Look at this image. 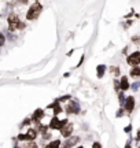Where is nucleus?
<instances>
[{
	"label": "nucleus",
	"instance_id": "1",
	"mask_svg": "<svg viewBox=\"0 0 140 148\" xmlns=\"http://www.w3.org/2000/svg\"><path fill=\"white\" fill-rule=\"evenodd\" d=\"M7 22H8V30L10 32H14L16 29H25V23L19 21L16 14H10L7 18Z\"/></svg>",
	"mask_w": 140,
	"mask_h": 148
},
{
	"label": "nucleus",
	"instance_id": "2",
	"mask_svg": "<svg viewBox=\"0 0 140 148\" xmlns=\"http://www.w3.org/2000/svg\"><path fill=\"white\" fill-rule=\"evenodd\" d=\"M41 11H43V5L40 4V3H33V5L29 8L26 14V19L27 21H34V19H37L38 15L41 14Z\"/></svg>",
	"mask_w": 140,
	"mask_h": 148
},
{
	"label": "nucleus",
	"instance_id": "3",
	"mask_svg": "<svg viewBox=\"0 0 140 148\" xmlns=\"http://www.w3.org/2000/svg\"><path fill=\"white\" fill-rule=\"evenodd\" d=\"M66 123H69V121H67V119L59 121V119H58V116L55 115L54 118L51 119V122H49V127H51V129H62Z\"/></svg>",
	"mask_w": 140,
	"mask_h": 148
},
{
	"label": "nucleus",
	"instance_id": "4",
	"mask_svg": "<svg viewBox=\"0 0 140 148\" xmlns=\"http://www.w3.org/2000/svg\"><path fill=\"white\" fill-rule=\"evenodd\" d=\"M126 62H128L129 66H137V64L140 63V52L136 51V52H132L130 55H128Z\"/></svg>",
	"mask_w": 140,
	"mask_h": 148
},
{
	"label": "nucleus",
	"instance_id": "5",
	"mask_svg": "<svg viewBox=\"0 0 140 148\" xmlns=\"http://www.w3.org/2000/svg\"><path fill=\"white\" fill-rule=\"evenodd\" d=\"M78 111H80V104L75 100L69 101V104L66 106V112L67 114H77Z\"/></svg>",
	"mask_w": 140,
	"mask_h": 148
},
{
	"label": "nucleus",
	"instance_id": "6",
	"mask_svg": "<svg viewBox=\"0 0 140 148\" xmlns=\"http://www.w3.org/2000/svg\"><path fill=\"white\" fill-rule=\"evenodd\" d=\"M71 132H73V123H66L65 126L60 129V133H62V136L63 137H70L71 136Z\"/></svg>",
	"mask_w": 140,
	"mask_h": 148
},
{
	"label": "nucleus",
	"instance_id": "7",
	"mask_svg": "<svg viewBox=\"0 0 140 148\" xmlns=\"http://www.w3.org/2000/svg\"><path fill=\"white\" fill-rule=\"evenodd\" d=\"M135 108V97L133 96H129V97H126V100H125V110L128 111V112H132Z\"/></svg>",
	"mask_w": 140,
	"mask_h": 148
},
{
	"label": "nucleus",
	"instance_id": "8",
	"mask_svg": "<svg viewBox=\"0 0 140 148\" xmlns=\"http://www.w3.org/2000/svg\"><path fill=\"white\" fill-rule=\"evenodd\" d=\"M80 141V137L78 136H73V137H70L69 140H66L65 141V144L62 145V148H71L74 144H77Z\"/></svg>",
	"mask_w": 140,
	"mask_h": 148
},
{
	"label": "nucleus",
	"instance_id": "9",
	"mask_svg": "<svg viewBox=\"0 0 140 148\" xmlns=\"http://www.w3.org/2000/svg\"><path fill=\"white\" fill-rule=\"evenodd\" d=\"M44 116V111L41 110V108H37V110L33 112L32 115V121L34 122V123H40V119Z\"/></svg>",
	"mask_w": 140,
	"mask_h": 148
},
{
	"label": "nucleus",
	"instance_id": "10",
	"mask_svg": "<svg viewBox=\"0 0 140 148\" xmlns=\"http://www.w3.org/2000/svg\"><path fill=\"white\" fill-rule=\"evenodd\" d=\"M59 103H60V101L55 100L54 103H51V104L48 106V108H52V110H54L55 115H58V114H60V112H62V107L59 106Z\"/></svg>",
	"mask_w": 140,
	"mask_h": 148
},
{
	"label": "nucleus",
	"instance_id": "11",
	"mask_svg": "<svg viewBox=\"0 0 140 148\" xmlns=\"http://www.w3.org/2000/svg\"><path fill=\"white\" fill-rule=\"evenodd\" d=\"M104 71H106V66L104 64H99L96 67V75L97 78H102L103 75H104Z\"/></svg>",
	"mask_w": 140,
	"mask_h": 148
},
{
	"label": "nucleus",
	"instance_id": "12",
	"mask_svg": "<svg viewBox=\"0 0 140 148\" xmlns=\"http://www.w3.org/2000/svg\"><path fill=\"white\" fill-rule=\"evenodd\" d=\"M119 81H121V90H122V92L129 89V82H128V78H126V77H122Z\"/></svg>",
	"mask_w": 140,
	"mask_h": 148
},
{
	"label": "nucleus",
	"instance_id": "13",
	"mask_svg": "<svg viewBox=\"0 0 140 148\" xmlns=\"http://www.w3.org/2000/svg\"><path fill=\"white\" fill-rule=\"evenodd\" d=\"M129 74L132 77H140V67L139 66H133V67L130 69Z\"/></svg>",
	"mask_w": 140,
	"mask_h": 148
},
{
	"label": "nucleus",
	"instance_id": "14",
	"mask_svg": "<svg viewBox=\"0 0 140 148\" xmlns=\"http://www.w3.org/2000/svg\"><path fill=\"white\" fill-rule=\"evenodd\" d=\"M27 136L30 137V141L34 140L36 136H37V130H34V129H29V130H27Z\"/></svg>",
	"mask_w": 140,
	"mask_h": 148
},
{
	"label": "nucleus",
	"instance_id": "15",
	"mask_svg": "<svg viewBox=\"0 0 140 148\" xmlns=\"http://www.w3.org/2000/svg\"><path fill=\"white\" fill-rule=\"evenodd\" d=\"M59 145H60V141L59 140H55V141H51L45 148H59Z\"/></svg>",
	"mask_w": 140,
	"mask_h": 148
},
{
	"label": "nucleus",
	"instance_id": "16",
	"mask_svg": "<svg viewBox=\"0 0 140 148\" xmlns=\"http://www.w3.org/2000/svg\"><path fill=\"white\" fill-rule=\"evenodd\" d=\"M118 100H119V104H125V96H124V93H122V90L118 93Z\"/></svg>",
	"mask_w": 140,
	"mask_h": 148
},
{
	"label": "nucleus",
	"instance_id": "17",
	"mask_svg": "<svg viewBox=\"0 0 140 148\" xmlns=\"http://www.w3.org/2000/svg\"><path fill=\"white\" fill-rule=\"evenodd\" d=\"M114 88H115V90H121V81L114 79Z\"/></svg>",
	"mask_w": 140,
	"mask_h": 148
},
{
	"label": "nucleus",
	"instance_id": "18",
	"mask_svg": "<svg viewBox=\"0 0 140 148\" xmlns=\"http://www.w3.org/2000/svg\"><path fill=\"white\" fill-rule=\"evenodd\" d=\"M110 71H111V73H114L115 75H119V69L117 67V66H114V67H110Z\"/></svg>",
	"mask_w": 140,
	"mask_h": 148
},
{
	"label": "nucleus",
	"instance_id": "19",
	"mask_svg": "<svg viewBox=\"0 0 140 148\" xmlns=\"http://www.w3.org/2000/svg\"><path fill=\"white\" fill-rule=\"evenodd\" d=\"M18 140H29V141H30V137L27 136V133L26 134H19V136H18Z\"/></svg>",
	"mask_w": 140,
	"mask_h": 148
},
{
	"label": "nucleus",
	"instance_id": "20",
	"mask_svg": "<svg viewBox=\"0 0 140 148\" xmlns=\"http://www.w3.org/2000/svg\"><path fill=\"white\" fill-rule=\"evenodd\" d=\"M58 101H66V100H70V96L69 95H65L62 96V97H59V99H56Z\"/></svg>",
	"mask_w": 140,
	"mask_h": 148
},
{
	"label": "nucleus",
	"instance_id": "21",
	"mask_svg": "<svg viewBox=\"0 0 140 148\" xmlns=\"http://www.w3.org/2000/svg\"><path fill=\"white\" fill-rule=\"evenodd\" d=\"M132 41L135 44H140V37H132Z\"/></svg>",
	"mask_w": 140,
	"mask_h": 148
},
{
	"label": "nucleus",
	"instance_id": "22",
	"mask_svg": "<svg viewBox=\"0 0 140 148\" xmlns=\"http://www.w3.org/2000/svg\"><path fill=\"white\" fill-rule=\"evenodd\" d=\"M14 3H19V4H26L27 0H14Z\"/></svg>",
	"mask_w": 140,
	"mask_h": 148
},
{
	"label": "nucleus",
	"instance_id": "23",
	"mask_svg": "<svg viewBox=\"0 0 140 148\" xmlns=\"http://www.w3.org/2000/svg\"><path fill=\"white\" fill-rule=\"evenodd\" d=\"M30 121H32V119H29V118H26V119L23 121V123H22V125H23V126H27V125L30 123Z\"/></svg>",
	"mask_w": 140,
	"mask_h": 148
},
{
	"label": "nucleus",
	"instance_id": "24",
	"mask_svg": "<svg viewBox=\"0 0 140 148\" xmlns=\"http://www.w3.org/2000/svg\"><path fill=\"white\" fill-rule=\"evenodd\" d=\"M27 148H38V147H37V144H34V143H29V144H27Z\"/></svg>",
	"mask_w": 140,
	"mask_h": 148
},
{
	"label": "nucleus",
	"instance_id": "25",
	"mask_svg": "<svg viewBox=\"0 0 140 148\" xmlns=\"http://www.w3.org/2000/svg\"><path fill=\"white\" fill-rule=\"evenodd\" d=\"M92 148H102V145H100V143L95 141V143H93V145H92Z\"/></svg>",
	"mask_w": 140,
	"mask_h": 148
},
{
	"label": "nucleus",
	"instance_id": "26",
	"mask_svg": "<svg viewBox=\"0 0 140 148\" xmlns=\"http://www.w3.org/2000/svg\"><path fill=\"white\" fill-rule=\"evenodd\" d=\"M124 115V110H122V108H119L118 111H117V116H122Z\"/></svg>",
	"mask_w": 140,
	"mask_h": 148
},
{
	"label": "nucleus",
	"instance_id": "27",
	"mask_svg": "<svg viewBox=\"0 0 140 148\" xmlns=\"http://www.w3.org/2000/svg\"><path fill=\"white\" fill-rule=\"evenodd\" d=\"M139 82H135V84H133V85H132V89H133V90H136V89H137V88H139Z\"/></svg>",
	"mask_w": 140,
	"mask_h": 148
},
{
	"label": "nucleus",
	"instance_id": "28",
	"mask_svg": "<svg viewBox=\"0 0 140 148\" xmlns=\"http://www.w3.org/2000/svg\"><path fill=\"white\" fill-rule=\"evenodd\" d=\"M124 130H125V132H126V133H129L130 130H132V126H130V125H129V126H126V127H125Z\"/></svg>",
	"mask_w": 140,
	"mask_h": 148
},
{
	"label": "nucleus",
	"instance_id": "29",
	"mask_svg": "<svg viewBox=\"0 0 140 148\" xmlns=\"http://www.w3.org/2000/svg\"><path fill=\"white\" fill-rule=\"evenodd\" d=\"M125 148H130V141H128V143L125 144Z\"/></svg>",
	"mask_w": 140,
	"mask_h": 148
},
{
	"label": "nucleus",
	"instance_id": "30",
	"mask_svg": "<svg viewBox=\"0 0 140 148\" xmlns=\"http://www.w3.org/2000/svg\"><path fill=\"white\" fill-rule=\"evenodd\" d=\"M1 45H4V36L1 34Z\"/></svg>",
	"mask_w": 140,
	"mask_h": 148
},
{
	"label": "nucleus",
	"instance_id": "31",
	"mask_svg": "<svg viewBox=\"0 0 140 148\" xmlns=\"http://www.w3.org/2000/svg\"><path fill=\"white\" fill-rule=\"evenodd\" d=\"M137 140H140V129H139V132H137Z\"/></svg>",
	"mask_w": 140,
	"mask_h": 148
},
{
	"label": "nucleus",
	"instance_id": "32",
	"mask_svg": "<svg viewBox=\"0 0 140 148\" xmlns=\"http://www.w3.org/2000/svg\"><path fill=\"white\" fill-rule=\"evenodd\" d=\"M137 148H140V140H137Z\"/></svg>",
	"mask_w": 140,
	"mask_h": 148
},
{
	"label": "nucleus",
	"instance_id": "33",
	"mask_svg": "<svg viewBox=\"0 0 140 148\" xmlns=\"http://www.w3.org/2000/svg\"><path fill=\"white\" fill-rule=\"evenodd\" d=\"M14 148H19V147H18V145H15V147H14Z\"/></svg>",
	"mask_w": 140,
	"mask_h": 148
},
{
	"label": "nucleus",
	"instance_id": "34",
	"mask_svg": "<svg viewBox=\"0 0 140 148\" xmlns=\"http://www.w3.org/2000/svg\"><path fill=\"white\" fill-rule=\"evenodd\" d=\"M78 148H84V147H78Z\"/></svg>",
	"mask_w": 140,
	"mask_h": 148
}]
</instances>
